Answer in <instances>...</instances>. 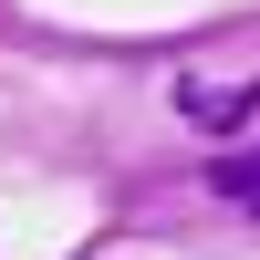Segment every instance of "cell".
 I'll use <instances>...</instances> for the list:
<instances>
[{
	"label": "cell",
	"instance_id": "obj_1",
	"mask_svg": "<svg viewBox=\"0 0 260 260\" xmlns=\"http://www.w3.org/2000/svg\"><path fill=\"white\" fill-rule=\"evenodd\" d=\"M187 125H219V136H229V125H250L260 115V83H187Z\"/></svg>",
	"mask_w": 260,
	"mask_h": 260
},
{
	"label": "cell",
	"instance_id": "obj_2",
	"mask_svg": "<svg viewBox=\"0 0 260 260\" xmlns=\"http://www.w3.org/2000/svg\"><path fill=\"white\" fill-rule=\"evenodd\" d=\"M208 198H219V208H240V219H260V146L208 167Z\"/></svg>",
	"mask_w": 260,
	"mask_h": 260
}]
</instances>
